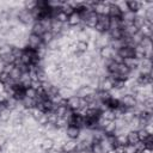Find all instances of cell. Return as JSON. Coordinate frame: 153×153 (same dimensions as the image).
<instances>
[{"label": "cell", "instance_id": "6da1fadb", "mask_svg": "<svg viewBox=\"0 0 153 153\" xmlns=\"http://www.w3.org/2000/svg\"><path fill=\"white\" fill-rule=\"evenodd\" d=\"M118 102H120L124 108H127V109H131V108H134V106L136 105L135 96H133V94H130V93L123 94V96L120 98Z\"/></svg>", "mask_w": 153, "mask_h": 153}, {"label": "cell", "instance_id": "7a4b0ae2", "mask_svg": "<svg viewBox=\"0 0 153 153\" xmlns=\"http://www.w3.org/2000/svg\"><path fill=\"white\" fill-rule=\"evenodd\" d=\"M43 44L42 42V38L35 33H30L29 37H27V47L32 50H37L41 45Z\"/></svg>", "mask_w": 153, "mask_h": 153}, {"label": "cell", "instance_id": "3957f363", "mask_svg": "<svg viewBox=\"0 0 153 153\" xmlns=\"http://www.w3.org/2000/svg\"><path fill=\"white\" fill-rule=\"evenodd\" d=\"M18 20L22 23V24H24V25H26V24H30L35 18H33V16H32V13L30 12V11H27V10H25V8H23L22 11H19V13H18Z\"/></svg>", "mask_w": 153, "mask_h": 153}, {"label": "cell", "instance_id": "277c9868", "mask_svg": "<svg viewBox=\"0 0 153 153\" xmlns=\"http://www.w3.org/2000/svg\"><path fill=\"white\" fill-rule=\"evenodd\" d=\"M117 54L122 59H128V57H135V50L134 47L130 45H123L117 50Z\"/></svg>", "mask_w": 153, "mask_h": 153}, {"label": "cell", "instance_id": "5b68a950", "mask_svg": "<svg viewBox=\"0 0 153 153\" xmlns=\"http://www.w3.org/2000/svg\"><path fill=\"white\" fill-rule=\"evenodd\" d=\"M76 145H78V141L76 140L69 139V140H67V141L63 142V145L61 147V151H63L66 153H74L76 151Z\"/></svg>", "mask_w": 153, "mask_h": 153}, {"label": "cell", "instance_id": "8992f818", "mask_svg": "<svg viewBox=\"0 0 153 153\" xmlns=\"http://www.w3.org/2000/svg\"><path fill=\"white\" fill-rule=\"evenodd\" d=\"M67 108L72 111H76L80 109V98L76 96H72L67 99Z\"/></svg>", "mask_w": 153, "mask_h": 153}, {"label": "cell", "instance_id": "52a82bcc", "mask_svg": "<svg viewBox=\"0 0 153 153\" xmlns=\"http://www.w3.org/2000/svg\"><path fill=\"white\" fill-rule=\"evenodd\" d=\"M84 23H85V27L94 29V26H96L97 23H98V14H96L94 12H91L90 16L87 17V19H86Z\"/></svg>", "mask_w": 153, "mask_h": 153}, {"label": "cell", "instance_id": "ba28073f", "mask_svg": "<svg viewBox=\"0 0 153 153\" xmlns=\"http://www.w3.org/2000/svg\"><path fill=\"white\" fill-rule=\"evenodd\" d=\"M80 134V128L76 127V126H68L66 128V135L69 137V139H73V140H76L78 136Z\"/></svg>", "mask_w": 153, "mask_h": 153}, {"label": "cell", "instance_id": "9c48e42d", "mask_svg": "<svg viewBox=\"0 0 153 153\" xmlns=\"http://www.w3.org/2000/svg\"><path fill=\"white\" fill-rule=\"evenodd\" d=\"M115 53H114V49L110 47V45H105V47H102L100 48V50H99V55H100V57L105 61V60H109V59H111V56L114 55Z\"/></svg>", "mask_w": 153, "mask_h": 153}, {"label": "cell", "instance_id": "30bf717a", "mask_svg": "<svg viewBox=\"0 0 153 153\" xmlns=\"http://www.w3.org/2000/svg\"><path fill=\"white\" fill-rule=\"evenodd\" d=\"M123 63L130 69V71H134L136 69L137 67H140V60L136 59V57H128V59H123Z\"/></svg>", "mask_w": 153, "mask_h": 153}, {"label": "cell", "instance_id": "8fae6325", "mask_svg": "<svg viewBox=\"0 0 153 153\" xmlns=\"http://www.w3.org/2000/svg\"><path fill=\"white\" fill-rule=\"evenodd\" d=\"M100 90L105 91V92H110L114 88V80L111 78H104L100 82H99Z\"/></svg>", "mask_w": 153, "mask_h": 153}, {"label": "cell", "instance_id": "7c38bea8", "mask_svg": "<svg viewBox=\"0 0 153 153\" xmlns=\"http://www.w3.org/2000/svg\"><path fill=\"white\" fill-rule=\"evenodd\" d=\"M92 93H94V90H92L88 85H84V86H80L79 90L76 91V97L85 98V97H87V96H90Z\"/></svg>", "mask_w": 153, "mask_h": 153}, {"label": "cell", "instance_id": "4fadbf2b", "mask_svg": "<svg viewBox=\"0 0 153 153\" xmlns=\"http://www.w3.org/2000/svg\"><path fill=\"white\" fill-rule=\"evenodd\" d=\"M68 25L69 26H76V25H80L81 23V18H80V14L79 12H73L71 16H68V20H67Z\"/></svg>", "mask_w": 153, "mask_h": 153}, {"label": "cell", "instance_id": "5bb4252c", "mask_svg": "<svg viewBox=\"0 0 153 153\" xmlns=\"http://www.w3.org/2000/svg\"><path fill=\"white\" fill-rule=\"evenodd\" d=\"M54 145H55V141H54L53 137H44L43 141H42V143H41V148L43 151L48 152L51 148H54Z\"/></svg>", "mask_w": 153, "mask_h": 153}, {"label": "cell", "instance_id": "9a60e30c", "mask_svg": "<svg viewBox=\"0 0 153 153\" xmlns=\"http://www.w3.org/2000/svg\"><path fill=\"white\" fill-rule=\"evenodd\" d=\"M127 141H128V145H130V146H134L135 143H137L139 142L137 131L136 130H129L127 133Z\"/></svg>", "mask_w": 153, "mask_h": 153}, {"label": "cell", "instance_id": "2e32d148", "mask_svg": "<svg viewBox=\"0 0 153 153\" xmlns=\"http://www.w3.org/2000/svg\"><path fill=\"white\" fill-rule=\"evenodd\" d=\"M31 33H35V35H37V36H39V37L44 33V29H43L42 24L39 23V20H35V22H33L32 32H31Z\"/></svg>", "mask_w": 153, "mask_h": 153}, {"label": "cell", "instance_id": "e0dca14e", "mask_svg": "<svg viewBox=\"0 0 153 153\" xmlns=\"http://www.w3.org/2000/svg\"><path fill=\"white\" fill-rule=\"evenodd\" d=\"M127 2V7H128V11L130 12H134L136 13L140 8H141V2L139 1H135V0H131V1H126Z\"/></svg>", "mask_w": 153, "mask_h": 153}, {"label": "cell", "instance_id": "ac0fdd59", "mask_svg": "<svg viewBox=\"0 0 153 153\" xmlns=\"http://www.w3.org/2000/svg\"><path fill=\"white\" fill-rule=\"evenodd\" d=\"M20 103H22L23 108H25V109H31V108H35V106H36V100L32 99V98L25 97V96H24V98L20 100Z\"/></svg>", "mask_w": 153, "mask_h": 153}, {"label": "cell", "instance_id": "d6986e66", "mask_svg": "<svg viewBox=\"0 0 153 153\" xmlns=\"http://www.w3.org/2000/svg\"><path fill=\"white\" fill-rule=\"evenodd\" d=\"M99 116H100L102 118L106 120V121H115V118H116V116H115V111H114L112 109H108V110L100 112Z\"/></svg>", "mask_w": 153, "mask_h": 153}, {"label": "cell", "instance_id": "ffe728a7", "mask_svg": "<svg viewBox=\"0 0 153 153\" xmlns=\"http://www.w3.org/2000/svg\"><path fill=\"white\" fill-rule=\"evenodd\" d=\"M109 36L111 39H121L123 36V30L121 27L118 29H111L109 30Z\"/></svg>", "mask_w": 153, "mask_h": 153}, {"label": "cell", "instance_id": "44dd1931", "mask_svg": "<svg viewBox=\"0 0 153 153\" xmlns=\"http://www.w3.org/2000/svg\"><path fill=\"white\" fill-rule=\"evenodd\" d=\"M109 17H115V18H121L122 13L120 8L115 4H110V11H109Z\"/></svg>", "mask_w": 153, "mask_h": 153}, {"label": "cell", "instance_id": "7402d4cb", "mask_svg": "<svg viewBox=\"0 0 153 153\" xmlns=\"http://www.w3.org/2000/svg\"><path fill=\"white\" fill-rule=\"evenodd\" d=\"M117 74H120L121 76L128 78V75L130 74V69H129L124 63H120L118 67H117Z\"/></svg>", "mask_w": 153, "mask_h": 153}, {"label": "cell", "instance_id": "603a6c76", "mask_svg": "<svg viewBox=\"0 0 153 153\" xmlns=\"http://www.w3.org/2000/svg\"><path fill=\"white\" fill-rule=\"evenodd\" d=\"M116 130V124H115V121H110L104 128H103V131L105 135H110V134H114Z\"/></svg>", "mask_w": 153, "mask_h": 153}, {"label": "cell", "instance_id": "cb8c5ba5", "mask_svg": "<svg viewBox=\"0 0 153 153\" xmlns=\"http://www.w3.org/2000/svg\"><path fill=\"white\" fill-rule=\"evenodd\" d=\"M54 35H53V32L51 31H44V33L41 36V38H42V42H43V44H49L53 39H54Z\"/></svg>", "mask_w": 153, "mask_h": 153}, {"label": "cell", "instance_id": "d4e9b609", "mask_svg": "<svg viewBox=\"0 0 153 153\" xmlns=\"http://www.w3.org/2000/svg\"><path fill=\"white\" fill-rule=\"evenodd\" d=\"M137 131V136H139V141H141V142H145V141H147L152 135H149L143 128H140V129H137L136 130Z\"/></svg>", "mask_w": 153, "mask_h": 153}, {"label": "cell", "instance_id": "484cf974", "mask_svg": "<svg viewBox=\"0 0 153 153\" xmlns=\"http://www.w3.org/2000/svg\"><path fill=\"white\" fill-rule=\"evenodd\" d=\"M88 49V42L86 41H78L76 42V51L78 53H85Z\"/></svg>", "mask_w": 153, "mask_h": 153}, {"label": "cell", "instance_id": "4316f807", "mask_svg": "<svg viewBox=\"0 0 153 153\" xmlns=\"http://www.w3.org/2000/svg\"><path fill=\"white\" fill-rule=\"evenodd\" d=\"M128 141H127V134H121L116 136V146H127Z\"/></svg>", "mask_w": 153, "mask_h": 153}, {"label": "cell", "instance_id": "83f0119b", "mask_svg": "<svg viewBox=\"0 0 153 153\" xmlns=\"http://www.w3.org/2000/svg\"><path fill=\"white\" fill-rule=\"evenodd\" d=\"M29 114H30V116H31V117H32L35 121H37V120H38V118L42 116V114H43V112H42L41 110H38V109L35 106V108L29 109Z\"/></svg>", "mask_w": 153, "mask_h": 153}, {"label": "cell", "instance_id": "f1b7e54d", "mask_svg": "<svg viewBox=\"0 0 153 153\" xmlns=\"http://www.w3.org/2000/svg\"><path fill=\"white\" fill-rule=\"evenodd\" d=\"M55 19L57 20V22H60V23H62V24H65V23H67V20H68V16L65 13V12H62L61 10L57 12V14L55 16Z\"/></svg>", "mask_w": 153, "mask_h": 153}, {"label": "cell", "instance_id": "f546056e", "mask_svg": "<svg viewBox=\"0 0 153 153\" xmlns=\"http://www.w3.org/2000/svg\"><path fill=\"white\" fill-rule=\"evenodd\" d=\"M11 118V111L8 109H4L2 111H0V121L1 122H7Z\"/></svg>", "mask_w": 153, "mask_h": 153}, {"label": "cell", "instance_id": "4dcf8cb0", "mask_svg": "<svg viewBox=\"0 0 153 153\" xmlns=\"http://www.w3.org/2000/svg\"><path fill=\"white\" fill-rule=\"evenodd\" d=\"M140 45L143 47L145 49H151L152 48V39L151 37H143L140 42Z\"/></svg>", "mask_w": 153, "mask_h": 153}, {"label": "cell", "instance_id": "1f68e13d", "mask_svg": "<svg viewBox=\"0 0 153 153\" xmlns=\"http://www.w3.org/2000/svg\"><path fill=\"white\" fill-rule=\"evenodd\" d=\"M47 115H48V123H51V124H56V122H57V120H59V117H57V115L54 112V111H48L47 112Z\"/></svg>", "mask_w": 153, "mask_h": 153}, {"label": "cell", "instance_id": "d6a6232c", "mask_svg": "<svg viewBox=\"0 0 153 153\" xmlns=\"http://www.w3.org/2000/svg\"><path fill=\"white\" fill-rule=\"evenodd\" d=\"M24 93H25V97H29V98H32V99H35L36 96H37V91L33 90L32 87H27V88H25Z\"/></svg>", "mask_w": 153, "mask_h": 153}, {"label": "cell", "instance_id": "836d02e7", "mask_svg": "<svg viewBox=\"0 0 153 153\" xmlns=\"http://www.w3.org/2000/svg\"><path fill=\"white\" fill-rule=\"evenodd\" d=\"M36 122L38 123V126H44V124H47V123H48V115H47V112H43L42 116H41Z\"/></svg>", "mask_w": 153, "mask_h": 153}, {"label": "cell", "instance_id": "e575fe53", "mask_svg": "<svg viewBox=\"0 0 153 153\" xmlns=\"http://www.w3.org/2000/svg\"><path fill=\"white\" fill-rule=\"evenodd\" d=\"M16 67V65L14 63H6V65H4V67H2V71L4 72H6L7 74H10L12 71H13V68Z\"/></svg>", "mask_w": 153, "mask_h": 153}, {"label": "cell", "instance_id": "d590c367", "mask_svg": "<svg viewBox=\"0 0 153 153\" xmlns=\"http://www.w3.org/2000/svg\"><path fill=\"white\" fill-rule=\"evenodd\" d=\"M8 80H10V74H7L6 72L1 71L0 72V81L4 82V84H6V82H8Z\"/></svg>", "mask_w": 153, "mask_h": 153}, {"label": "cell", "instance_id": "8d00e7d4", "mask_svg": "<svg viewBox=\"0 0 153 153\" xmlns=\"http://www.w3.org/2000/svg\"><path fill=\"white\" fill-rule=\"evenodd\" d=\"M143 129H145L149 135H152V134H153V126H152V123H147V124L143 127Z\"/></svg>", "mask_w": 153, "mask_h": 153}, {"label": "cell", "instance_id": "74e56055", "mask_svg": "<svg viewBox=\"0 0 153 153\" xmlns=\"http://www.w3.org/2000/svg\"><path fill=\"white\" fill-rule=\"evenodd\" d=\"M140 153H152V148H148V147H145L142 151H140Z\"/></svg>", "mask_w": 153, "mask_h": 153}, {"label": "cell", "instance_id": "f35d334b", "mask_svg": "<svg viewBox=\"0 0 153 153\" xmlns=\"http://www.w3.org/2000/svg\"><path fill=\"white\" fill-rule=\"evenodd\" d=\"M4 92H5V84L0 81V94L4 93Z\"/></svg>", "mask_w": 153, "mask_h": 153}, {"label": "cell", "instance_id": "ab89813d", "mask_svg": "<svg viewBox=\"0 0 153 153\" xmlns=\"http://www.w3.org/2000/svg\"><path fill=\"white\" fill-rule=\"evenodd\" d=\"M76 153H88V151L87 149H79V151H76Z\"/></svg>", "mask_w": 153, "mask_h": 153}, {"label": "cell", "instance_id": "60d3db41", "mask_svg": "<svg viewBox=\"0 0 153 153\" xmlns=\"http://www.w3.org/2000/svg\"><path fill=\"white\" fill-rule=\"evenodd\" d=\"M105 153H116V151H115V148H111V149H109V151H106Z\"/></svg>", "mask_w": 153, "mask_h": 153}, {"label": "cell", "instance_id": "b9f144b4", "mask_svg": "<svg viewBox=\"0 0 153 153\" xmlns=\"http://www.w3.org/2000/svg\"><path fill=\"white\" fill-rule=\"evenodd\" d=\"M1 55H2V54H1V48H0V57H1Z\"/></svg>", "mask_w": 153, "mask_h": 153}]
</instances>
